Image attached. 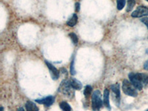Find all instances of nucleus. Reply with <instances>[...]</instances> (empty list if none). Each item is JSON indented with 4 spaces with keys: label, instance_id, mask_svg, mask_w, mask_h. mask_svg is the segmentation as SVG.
Listing matches in <instances>:
<instances>
[{
    "label": "nucleus",
    "instance_id": "nucleus-11",
    "mask_svg": "<svg viewBox=\"0 0 148 111\" xmlns=\"http://www.w3.org/2000/svg\"><path fill=\"white\" fill-rule=\"evenodd\" d=\"M26 111H39V108L36 104L31 101H28L25 104Z\"/></svg>",
    "mask_w": 148,
    "mask_h": 111
},
{
    "label": "nucleus",
    "instance_id": "nucleus-20",
    "mask_svg": "<svg viewBox=\"0 0 148 111\" xmlns=\"http://www.w3.org/2000/svg\"><path fill=\"white\" fill-rule=\"evenodd\" d=\"M75 10H76V12H79V10H80V3L79 2H76V5H75Z\"/></svg>",
    "mask_w": 148,
    "mask_h": 111
},
{
    "label": "nucleus",
    "instance_id": "nucleus-17",
    "mask_svg": "<svg viewBox=\"0 0 148 111\" xmlns=\"http://www.w3.org/2000/svg\"><path fill=\"white\" fill-rule=\"evenodd\" d=\"M116 2H117V9L119 10H121L125 7L126 1L125 0H116Z\"/></svg>",
    "mask_w": 148,
    "mask_h": 111
},
{
    "label": "nucleus",
    "instance_id": "nucleus-12",
    "mask_svg": "<svg viewBox=\"0 0 148 111\" xmlns=\"http://www.w3.org/2000/svg\"><path fill=\"white\" fill-rule=\"evenodd\" d=\"M77 22H78L77 14H73L72 16L68 19V21L67 22V25L69 26V27H74V26L76 25Z\"/></svg>",
    "mask_w": 148,
    "mask_h": 111
},
{
    "label": "nucleus",
    "instance_id": "nucleus-5",
    "mask_svg": "<svg viewBox=\"0 0 148 111\" xmlns=\"http://www.w3.org/2000/svg\"><path fill=\"white\" fill-rule=\"evenodd\" d=\"M128 77H129L130 81L132 83V84H133L137 90H141L143 89V84H142V83L140 82L139 79H138V77H137L136 75V73H130L129 74Z\"/></svg>",
    "mask_w": 148,
    "mask_h": 111
},
{
    "label": "nucleus",
    "instance_id": "nucleus-4",
    "mask_svg": "<svg viewBox=\"0 0 148 111\" xmlns=\"http://www.w3.org/2000/svg\"><path fill=\"white\" fill-rule=\"evenodd\" d=\"M111 90L113 92V101L116 102L117 106H119L120 99H121V93H120V85L119 84H115L111 85Z\"/></svg>",
    "mask_w": 148,
    "mask_h": 111
},
{
    "label": "nucleus",
    "instance_id": "nucleus-2",
    "mask_svg": "<svg viewBox=\"0 0 148 111\" xmlns=\"http://www.w3.org/2000/svg\"><path fill=\"white\" fill-rule=\"evenodd\" d=\"M73 90L70 82V80H64L59 85V92L62 93L67 98H72V96H74Z\"/></svg>",
    "mask_w": 148,
    "mask_h": 111
},
{
    "label": "nucleus",
    "instance_id": "nucleus-22",
    "mask_svg": "<svg viewBox=\"0 0 148 111\" xmlns=\"http://www.w3.org/2000/svg\"><path fill=\"white\" fill-rule=\"evenodd\" d=\"M17 111H25L23 108H19L18 109H17Z\"/></svg>",
    "mask_w": 148,
    "mask_h": 111
},
{
    "label": "nucleus",
    "instance_id": "nucleus-24",
    "mask_svg": "<svg viewBox=\"0 0 148 111\" xmlns=\"http://www.w3.org/2000/svg\"><path fill=\"white\" fill-rule=\"evenodd\" d=\"M147 111H148V110H147Z\"/></svg>",
    "mask_w": 148,
    "mask_h": 111
},
{
    "label": "nucleus",
    "instance_id": "nucleus-14",
    "mask_svg": "<svg viewBox=\"0 0 148 111\" xmlns=\"http://www.w3.org/2000/svg\"><path fill=\"white\" fill-rule=\"evenodd\" d=\"M136 5V1L135 0H127V12H130L133 10Z\"/></svg>",
    "mask_w": 148,
    "mask_h": 111
},
{
    "label": "nucleus",
    "instance_id": "nucleus-16",
    "mask_svg": "<svg viewBox=\"0 0 148 111\" xmlns=\"http://www.w3.org/2000/svg\"><path fill=\"white\" fill-rule=\"evenodd\" d=\"M69 36L71 37V40H72L73 43L75 45L78 44V42H79V38H78L77 35L76 34H74V33H71L69 34Z\"/></svg>",
    "mask_w": 148,
    "mask_h": 111
},
{
    "label": "nucleus",
    "instance_id": "nucleus-7",
    "mask_svg": "<svg viewBox=\"0 0 148 111\" xmlns=\"http://www.w3.org/2000/svg\"><path fill=\"white\" fill-rule=\"evenodd\" d=\"M45 62L46 65L47 66L49 71H50V73H51L52 79H53V80H57L59 77V71H58V70L56 69V68L52 64H51V63L49 62L48 61L45 60Z\"/></svg>",
    "mask_w": 148,
    "mask_h": 111
},
{
    "label": "nucleus",
    "instance_id": "nucleus-6",
    "mask_svg": "<svg viewBox=\"0 0 148 111\" xmlns=\"http://www.w3.org/2000/svg\"><path fill=\"white\" fill-rule=\"evenodd\" d=\"M147 15L148 8L145 7V6H139L131 14L132 17H133V18H140V17L146 16Z\"/></svg>",
    "mask_w": 148,
    "mask_h": 111
},
{
    "label": "nucleus",
    "instance_id": "nucleus-19",
    "mask_svg": "<svg viewBox=\"0 0 148 111\" xmlns=\"http://www.w3.org/2000/svg\"><path fill=\"white\" fill-rule=\"evenodd\" d=\"M141 22L145 24L148 29V17H144V18H142L141 19Z\"/></svg>",
    "mask_w": 148,
    "mask_h": 111
},
{
    "label": "nucleus",
    "instance_id": "nucleus-1",
    "mask_svg": "<svg viewBox=\"0 0 148 111\" xmlns=\"http://www.w3.org/2000/svg\"><path fill=\"white\" fill-rule=\"evenodd\" d=\"M91 102H92V109L93 111H99L102 108L104 101L101 99V93L99 90H95L92 92Z\"/></svg>",
    "mask_w": 148,
    "mask_h": 111
},
{
    "label": "nucleus",
    "instance_id": "nucleus-8",
    "mask_svg": "<svg viewBox=\"0 0 148 111\" xmlns=\"http://www.w3.org/2000/svg\"><path fill=\"white\" fill-rule=\"evenodd\" d=\"M55 101V98L53 96H48L44 99H36V102L39 103L41 104H44L46 107L51 106Z\"/></svg>",
    "mask_w": 148,
    "mask_h": 111
},
{
    "label": "nucleus",
    "instance_id": "nucleus-9",
    "mask_svg": "<svg viewBox=\"0 0 148 111\" xmlns=\"http://www.w3.org/2000/svg\"><path fill=\"white\" fill-rule=\"evenodd\" d=\"M104 104L105 105V107L107 108V109H108L109 110H110L111 107L110 104V91L108 89L104 90Z\"/></svg>",
    "mask_w": 148,
    "mask_h": 111
},
{
    "label": "nucleus",
    "instance_id": "nucleus-21",
    "mask_svg": "<svg viewBox=\"0 0 148 111\" xmlns=\"http://www.w3.org/2000/svg\"><path fill=\"white\" fill-rule=\"evenodd\" d=\"M144 68L146 71H148V60L147 62H145V63L144 64Z\"/></svg>",
    "mask_w": 148,
    "mask_h": 111
},
{
    "label": "nucleus",
    "instance_id": "nucleus-18",
    "mask_svg": "<svg viewBox=\"0 0 148 111\" xmlns=\"http://www.w3.org/2000/svg\"><path fill=\"white\" fill-rule=\"evenodd\" d=\"M71 75H75L76 74V70H75V67H74V59H73L72 62H71Z\"/></svg>",
    "mask_w": 148,
    "mask_h": 111
},
{
    "label": "nucleus",
    "instance_id": "nucleus-10",
    "mask_svg": "<svg viewBox=\"0 0 148 111\" xmlns=\"http://www.w3.org/2000/svg\"><path fill=\"white\" fill-rule=\"evenodd\" d=\"M70 82H71V86H72V88L74 90H80L82 88V83L76 79H71L70 80Z\"/></svg>",
    "mask_w": 148,
    "mask_h": 111
},
{
    "label": "nucleus",
    "instance_id": "nucleus-15",
    "mask_svg": "<svg viewBox=\"0 0 148 111\" xmlns=\"http://www.w3.org/2000/svg\"><path fill=\"white\" fill-rule=\"evenodd\" d=\"M92 91V88L91 86L90 85H87L84 88V95L85 96V98H88L90 96V95L91 94V92Z\"/></svg>",
    "mask_w": 148,
    "mask_h": 111
},
{
    "label": "nucleus",
    "instance_id": "nucleus-23",
    "mask_svg": "<svg viewBox=\"0 0 148 111\" xmlns=\"http://www.w3.org/2000/svg\"><path fill=\"white\" fill-rule=\"evenodd\" d=\"M146 1H147V2H148V0H146Z\"/></svg>",
    "mask_w": 148,
    "mask_h": 111
},
{
    "label": "nucleus",
    "instance_id": "nucleus-13",
    "mask_svg": "<svg viewBox=\"0 0 148 111\" xmlns=\"http://www.w3.org/2000/svg\"><path fill=\"white\" fill-rule=\"evenodd\" d=\"M59 107L62 111H73L72 108L70 106V104L66 101H62L59 104Z\"/></svg>",
    "mask_w": 148,
    "mask_h": 111
},
{
    "label": "nucleus",
    "instance_id": "nucleus-3",
    "mask_svg": "<svg viewBox=\"0 0 148 111\" xmlns=\"http://www.w3.org/2000/svg\"><path fill=\"white\" fill-rule=\"evenodd\" d=\"M122 90L124 93L132 97H136L138 96V92L136 91V88L127 79H125L122 82Z\"/></svg>",
    "mask_w": 148,
    "mask_h": 111
}]
</instances>
